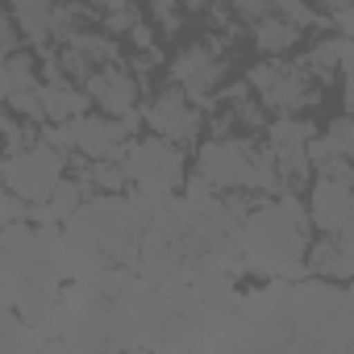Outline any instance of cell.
Listing matches in <instances>:
<instances>
[{
    "instance_id": "obj_15",
    "label": "cell",
    "mask_w": 354,
    "mask_h": 354,
    "mask_svg": "<svg viewBox=\"0 0 354 354\" xmlns=\"http://www.w3.org/2000/svg\"><path fill=\"white\" fill-rule=\"evenodd\" d=\"M346 50H350V42H346V34H337V38H325V42H317L313 50H308V59L300 63L308 75H342V67H346Z\"/></svg>"
},
{
    "instance_id": "obj_12",
    "label": "cell",
    "mask_w": 354,
    "mask_h": 354,
    "mask_svg": "<svg viewBox=\"0 0 354 354\" xmlns=\"http://www.w3.org/2000/svg\"><path fill=\"white\" fill-rule=\"evenodd\" d=\"M55 5L59 0H13V21H17L21 38H30V42L55 38Z\"/></svg>"
},
{
    "instance_id": "obj_20",
    "label": "cell",
    "mask_w": 354,
    "mask_h": 354,
    "mask_svg": "<svg viewBox=\"0 0 354 354\" xmlns=\"http://www.w3.org/2000/svg\"><path fill=\"white\" fill-rule=\"evenodd\" d=\"M150 9H154V17L162 21V30H167V34H175V30H180L184 13H180V5H175V0H150Z\"/></svg>"
},
{
    "instance_id": "obj_11",
    "label": "cell",
    "mask_w": 354,
    "mask_h": 354,
    "mask_svg": "<svg viewBox=\"0 0 354 354\" xmlns=\"http://www.w3.org/2000/svg\"><path fill=\"white\" fill-rule=\"evenodd\" d=\"M304 267L321 279H333V283H346L350 279V238H337V234H321L317 242L304 246Z\"/></svg>"
},
{
    "instance_id": "obj_6",
    "label": "cell",
    "mask_w": 354,
    "mask_h": 354,
    "mask_svg": "<svg viewBox=\"0 0 354 354\" xmlns=\"http://www.w3.org/2000/svg\"><path fill=\"white\" fill-rule=\"evenodd\" d=\"M313 121H300V117H279L267 125V150L279 167V184H304L308 180V142H313Z\"/></svg>"
},
{
    "instance_id": "obj_17",
    "label": "cell",
    "mask_w": 354,
    "mask_h": 354,
    "mask_svg": "<svg viewBox=\"0 0 354 354\" xmlns=\"http://www.w3.org/2000/svg\"><path fill=\"white\" fill-rule=\"evenodd\" d=\"M217 63V55H213V46H205V42H196V46H188V50H180L175 55V63H171V80L175 84H188V80H196V75H205L209 67Z\"/></svg>"
},
{
    "instance_id": "obj_21",
    "label": "cell",
    "mask_w": 354,
    "mask_h": 354,
    "mask_svg": "<svg viewBox=\"0 0 354 354\" xmlns=\"http://www.w3.org/2000/svg\"><path fill=\"white\" fill-rule=\"evenodd\" d=\"M234 9H238V17H246V21H259V17H271V13L279 9V0H234Z\"/></svg>"
},
{
    "instance_id": "obj_18",
    "label": "cell",
    "mask_w": 354,
    "mask_h": 354,
    "mask_svg": "<svg viewBox=\"0 0 354 354\" xmlns=\"http://www.w3.org/2000/svg\"><path fill=\"white\" fill-rule=\"evenodd\" d=\"M17 117H26V121H34V125H42L46 121V113H42V96H38V88H26V92H13L9 100H5Z\"/></svg>"
},
{
    "instance_id": "obj_1",
    "label": "cell",
    "mask_w": 354,
    "mask_h": 354,
    "mask_svg": "<svg viewBox=\"0 0 354 354\" xmlns=\"http://www.w3.org/2000/svg\"><path fill=\"white\" fill-rule=\"evenodd\" d=\"M242 238H246V250H250V259H254L259 267L279 271V275L296 271L292 263H296V259L304 254V246H308V209H304V201L279 196L275 205L254 209V213L246 217Z\"/></svg>"
},
{
    "instance_id": "obj_4",
    "label": "cell",
    "mask_w": 354,
    "mask_h": 354,
    "mask_svg": "<svg viewBox=\"0 0 354 354\" xmlns=\"http://www.w3.org/2000/svg\"><path fill=\"white\" fill-rule=\"evenodd\" d=\"M250 162H254L250 142L230 138V133H217V138L201 150V158H196V180H201L205 188L234 192V188H246V184H250Z\"/></svg>"
},
{
    "instance_id": "obj_24",
    "label": "cell",
    "mask_w": 354,
    "mask_h": 354,
    "mask_svg": "<svg viewBox=\"0 0 354 354\" xmlns=\"http://www.w3.org/2000/svg\"><path fill=\"white\" fill-rule=\"evenodd\" d=\"M0 154H5V138H0Z\"/></svg>"
},
{
    "instance_id": "obj_16",
    "label": "cell",
    "mask_w": 354,
    "mask_h": 354,
    "mask_svg": "<svg viewBox=\"0 0 354 354\" xmlns=\"http://www.w3.org/2000/svg\"><path fill=\"white\" fill-rule=\"evenodd\" d=\"M84 184H88V188H100V192H109V196H121V192L129 188V175H125L121 158H88Z\"/></svg>"
},
{
    "instance_id": "obj_19",
    "label": "cell",
    "mask_w": 354,
    "mask_h": 354,
    "mask_svg": "<svg viewBox=\"0 0 354 354\" xmlns=\"http://www.w3.org/2000/svg\"><path fill=\"white\" fill-rule=\"evenodd\" d=\"M133 21H142V17H138V9L129 5V0H125L121 9H109V13H104V30H109V34H129Z\"/></svg>"
},
{
    "instance_id": "obj_9",
    "label": "cell",
    "mask_w": 354,
    "mask_h": 354,
    "mask_svg": "<svg viewBox=\"0 0 354 354\" xmlns=\"http://www.w3.org/2000/svg\"><path fill=\"white\" fill-rule=\"evenodd\" d=\"M84 92H88V100H96L109 117H125V113H133L142 88H138V75H133L129 67L104 63V67H92V71L84 75Z\"/></svg>"
},
{
    "instance_id": "obj_14",
    "label": "cell",
    "mask_w": 354,
    "mask_h": 354,
    "mask_svg": "<svg viewBox=\"0 0 354 354\" xmlns=\"http://www.w3.org/2000/svg\"><path fill=\"white\" fill-rule=\"evenodd\" d=\"M250 26H254V46L263 55H283V50H292L300 42V30L292 21H283V17H275V13L271 17H259Z\"/></svg>"
},
{
    "instance_id": "obj_8",
    "label": "cell",
    "mask_w": 354,
    "mask_h": 354,
    "mask_svg": "<svg viewBox=\"0 0 354 354\" xmlns=\"http://www.w3.org/2000/svg\"><path fill=\"white\" fill-rule=\"evenodd\" d=\"M133 117L125 113V121H109V117H88V113H80V117H71L67 121V129H71V146L80 150V154H88V158H121V150L129 146V138H133Z\"/></svg>"
},
{
    "instance_id": "obj_7",
    "label": "cell",
    "mask_w": 354,
    "mask_h": 354,
    "mask_svg": "<svg viewBox=\"0 0 354 354\" xmlns=\"http://www.w3.org/2000/svg\"><path fill=\"white\" fill-rule=\"evenodd\" d=\"M146 125H150L158 138L175 142V146H188V142H196V133H201V109L184 96L180 84H175V88H167V92H158V96L150 100Z\"/></svg>"
},
{
    "instance_id": "obj_3",
    "label": "cell",
    "mask_w": 354,
    "mask_h": 354,
    "mask_svg": "<svg viewBox=\"0 0 354 354\" xmlns=\"http://www.w3.org/2000/svg\"><path fill=\"white\" fill-rule=\"evenodd\" d=\"M121 167L129 175V184H138L150 196H162V192L184 188V146H175V142H167L158 133L129 142Z\"/></svg>"
},
{
    "instance_id": "obj_5",
    "label": "cell",
    "mask_w": 354,
    "mask_h": 354,
    "mask_svg": "<svg viewBox=\"0 0 354 354\" xmlns=\"http://www.w3.org/2000/svg\"><path fill=\"white\" fill-rule=\"evenodd\" d=\"M250 88H259V100L263 109H279V113H296L304 104H313L321 92L313 88V75L300 67V63H263L250 71Z\"/></svg>"
},
{
    "instance_id": "obj_13",
    "label": "cell",
    "mask_w": 354,
    "mask_h": 354,
    "mask_svg": "<svg viewBox=\"0 0 354 354\" xmlns=\"http://www.w3.org/2000/svg\"><path fill=\"white\" fill-rule=\"evenodd\" d=\"M38 63L34 55H21V50H9L0 55V104H5L13 92H26V88H38Z\"/></svg>"
},
{
    "instance_id": "obj_10",
    "label": "cell",
    "mask_w": 354,
    "mask_h": 354,
    "mask_svg": "<svg viewBox=\"0 0 354 354\" xmlns=\"http://www.w3.org/2000/svg\"><path fill=\"white\" fill-rule=\"evenodd\" d=\"M308 221L321 230V234H337V238H350V180H329V175H317V184L308 192Z\"/></svg>"
},
{
    "instance_id": "obj_23",
    "label": "cell",
    "mask_w": 354,
    "mask_h": 354,
    "mask_svg": "<svg viewBox=\"0 0 354 354\" xmlns=\"http://www.w3.org/2000/svg\"><path fill=\"white\" fill-rule=\"evenodd\" d=\"M317 5H321L325 13H346V9H350V0H317Z\"/></svg>"
},
{
    "instance_id": "obj_22",
    "label": "cell",
    "mask_w": 354,
    "mask_h": 354,
    "mask_svg": "<svg viewBox=\"0 0 354 354\" xmlns=\"http://www.w3.org/2000/svg\"><path fill=\"white\" fill-rule=\"evenodd\" d=\"M21 46V30H17V21L9 17V13H0V55H9V50H17Z\"/></svg>"
},
{
    "instance_id": "obj_2",
    "label": "cell",
    "mask_w": 354,
    "mask_h": 354,
    "mask_svg": "<svg viewBox=\"0 0 354 354\" xmlns=\"http://www.w3.org/2000/svg\"><path fill=\"white\" fill-rule=\"evenodd\" d=\"M63 171H67V154L50 142L46 146H17V150H5V158H0V180L26 205H42Z\"/></svg>"
}]
</instances>
